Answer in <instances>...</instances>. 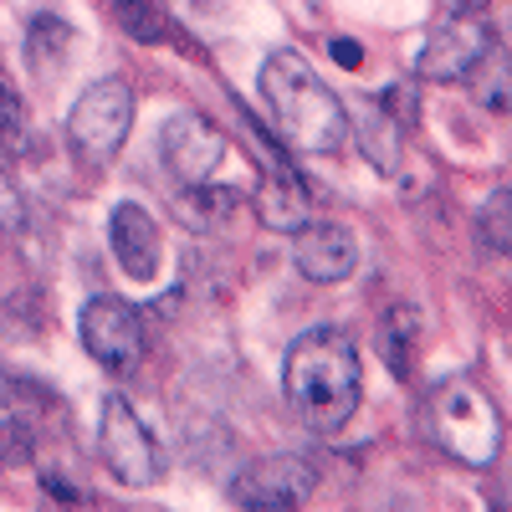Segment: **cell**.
<instances>
[{"instance_id": "1", "label": "cell", "mask_w": 512, "mask_h": 512, "mask_svg": "<svg viewBox=\"0 0 512 512\" xmlns=\"http://www.w3.org/2000/svg\"><path fill=\"white\" fill-rule=\"evenodd\" d=\"M282 390L297 410V420L318 436L344 431L359 410V354L344 328H308L287 349Z\"/></svg>"}, {"instance_id": "2", "label": "cell", "mask_w": 512, "mask_h": 512, "mask_svg": "<svg viewBox=\"0 0 512 512\" xmlns=\"http://www.w3.org/2000/svg\"><path fill=\"white\" fill-rule=\"evenodd\" d=\"M262 98L282 128V139L303 154H333L349 139V108L333 98L328 82L297 57V52H277L262 67Z\"/></svg>"}, {"instance_id": "3", "label": "cell", "mask_w": 512, "mask_h": 512, "mask_svg": "<svg viewBox=\"0 0 512 512\" xmlns=\"http://www.w3.org/2000/svg\"><path fill=\"white\" fill-rule=\"evenodd\" d=\"M425 420H431V436L466 466H492L497 451H502V415L477 384H466V379L436 390L431 405H425Z\"/></svg>"}, {"instance_id": "4", "label": "cell", "mask_w": 512, "mask_h": 512, "mask_svg": "<svg viewBox=\"0 0 512 512\" xmlns=\"http://www.w3.org/2000/svg\"><path fill=\"white\" fill-rule=\"evenodd\" d=\"M128 128H134V88L123 77H103L77 98V108L67 118V139H72L77 159L108 164L123 149Z\"/></svg>"}, {"instance_id": "5", "label": "cell", "mask_w": 512, "mask_h": 512, "mask_svg": "<svg viewBox=\"0 0 512 512\" xmlns=\"http://www.w3.org/2000/svg\"><path fill=\"white\" fill-rule=\"evenodd\" d=\"M98 456L103 466L123 482V487H154L164 477V451L159 441L149 436V425L134 415L123 395H108L103 400V420H98Z\"/></svg>"}, {"instance_id": "6", "label": "cell", "mask_w": 512, "mask_h": 512, "mask_svg": "<svg viewBox=\"0 0 512 512\" xmlns=\"http://www.w3.org/2000/svg\"><path fill=\"white\" fill-rule=\"evenodd\" d=\"M82 349H88L108 374H128L139 359H144V323H139V308L123 303L113 292H98L82 303Z\"/></svg>"}, {"instance_id": "7", "label": "cell", "mask_w": 512, "mask_h": 512, "mask_svg": "<svg viewBox=\"0 0 512 512\" xmlns=\"http://www.w3.org/2000/svg\"><path fill=\"white\" fill-rule=\"evenodd\" d=\"M492 52V31L487 21L477 16H451V21H436L431 36L420 41V52H415V72L425 82H461V77H472Z\"/></svg>"}, {"instance_id": "8", "label": "cell", "mask_w": 512, "mask_h": 512, "mask_svg": "<svg viewBox=\"0 0 512 512\" xmlns=\"http://www.w3.org/2000/svg\"><path fill=\"white\" fill-rule=\"evenodd\" d=\"M318 487L313 461L303 456H272V461H256L231 482V502L236 507H256V512H287V507H303Z\"/></svg>"}, {"instance_id": "9", "label": "cell", "mask_w": 512, "mask_h": 512, "mask_svg": "<svg viewBox=\"0 0 512 512\" xmlns=\"http://www.w3.org/2000/svg\"><path fill=\"white\" fill-rule=\"evenodd\" d=\"M159 154H164V169L175 175L180 185H200L221 169L226 159V139L221 128L200 118V113H175L164 128H159Z\"/></svg>"}, {"instance_id": "10", "label": "cell", "mask_w": 512, "mask_h": 512, "mask_svg": "<svg viewBox=\"0 0 512 512\" xmlns=\"http://www.w3.org/2000/svg\"><path fill=\"white\" fill-rule=\"evenodd\" d=\"M251 149L267 159V175H262V185H256V221H262L267 231L292 236L297 226H308V210H313L308 185L297 180V169L272 149V139H267V134H256V144H251Z\"/></svg>"}, {"instance_id": "11", "label": "cell", "mask_w": 512, "mask_h": 512, "mask_svg": "<svg viewBox=\"0 0 512 512\" xmlns=\"http://www.w3.org/2000/svg\"><path fill=\"white\" fill-rule=\"evenodd\" d=\"M292 236H297V246H292L297 277H308V282H318V287H333V282L354 277V267H359V241L349 236V226L313 221V226H297Z\"/></svg>"}, {"instance_id": "12", "label": "cell", "mask_w": 512, "mask_h": 512, "mask_svg": "<svg viewBox=\"0 0 512 512\" xmlns=\"http://www.w3.org/2000/svg\"><path fill=\"white\" fill-rule=\"evenodd\" d=\"M108 246L118 256V267L134 277V282H154L159 277V262H164V236H159V221L149 216L144 205L123 200L108 221Z\"/></svg>"}, {"instance_id": "13", "label": "cell", "mask_w": 512, "mask_h": 512, "mask_svg": "<svg viewBox=\"0 0 512 512\" xmlns=\"http://www.w3.org/2000/svg\"><path fill=\"white\" fill-rule=\"evenodd\" d=\"M420 344V313L410 303H395L379 318V359L390 364L395 379H410V349Z\"/></svg>"}, {"instance_id": "14", "label": "cell", "mask_w": 512, "mask_h": 512, "mask_svg": "<svg viewBox=\"0 0 512 512\" xmlns=\"http://www.w3.org/2000/svg\"><path fill=\"white\" fill-rule=\"evenodd\" d=\"M67 52H72V26L52 11L31 16V31H26V57L36 72H62L67 67Z\"/></svg>"}, {"instance_id": "15", "label": "cell", "mask_w": 512, "mask_h": 512, "mask_svg": "<svg viewBox=\"0 0 512 512\" xmlns=\"http://www.w3.org/2000/svg\"><path fill=\"white\" fill-rule=\"evenodd\" d=\"M231 210H236V190H226V185H210V180H200V185H180V216H185L195 231L221 226Z\"/></svg>"}, {"instance_id": "16", "label": "cell", "mask_w": 512, "mask_h": 512, "mask_svg": "<svg viewBox=\"0 0 512 512\" xmlns=\"http://www.w3.org/2000/svg\"><path fill=\"white\" fill-rule=\"evenodd\" d=\"M507 221H512V190L502 185V190H492V195H487L482 216H477L482 251H487V256H502V262H507V251H512V231H507Z\"/></svg>"}, {"instance_id": "17", "label": "cell", "mask_w": 512, "mask_h": 512, "mask_svg": "<svg viewBox=\"0 0 512 512\" xmlns=\"http://www.w3.org/2000/svg\"><path fill=\"white\" fill-rule=\"evenodd\" d=\"M359 139H364V154H369V164L374 169H390L400 164V144H395V123H390V113H384L379 103L364 113V123H359Z\"/></svg>"}, {"instance_id": "18", "label": "cell", "mask_w": 512, "mask_h": 512, "mask_svg": "<svg viewBox=\"0 0 512 512\" xmlns=\"http://www.w3.org/2000/svg\"><path fill=\"white\" fill-rule=\"evenodd\" d=\"M36 456V431L26 420H0V472H16V466H31Z\"/></svg>"}, {"instance_id": "19", "label": "cell", "mask_w": 512, "mask_h": 512, "mask_svg": "<svg viewBox=\"0 0 512 512\" xmlns=\"http://www.w3.org/2000/svg\"><path fill=\"white\" fill-rule=\"evenodd\" d=\"M118 21H123V31L134 36V41H164V26H159V16L149 11V0H118Z\"/></svg>"}, {"instance_id": "20", "label": "cell", "mask_w": 512, "mask_h": 512, "mask_svg": "<svg viewBox=\"0 0 512 512\" xmlns=\"http://www.w3.org/2000/svg\"><path fill=\"white\" fill-rule=\"evenodd\" d=\"M21 226H26V205H21V190L11 180L6 159H0V236H16Z\"/></svg>"}, {"instance_id": "21", "label": "cell", "mask_w": 512, "mask_h": 512, "mask_svg": "<svg viewBox=\"0 0 512 512\" xmlns=\"http://www.w3.org/2000/svg\"><path fill=\"white\" fill-rule=\"evenodd\" d=\"M328 52H333L338 67H349V72L364 67V47H359V41H349V36H333V47H328Z\"/></svg>"}, {"instance_id": "22", "label": "cell", "mask_w": 512, "mask_h": 512, "mask_svg": "<svg viewBox=\"0 0 512 512\" xmlns=\"http://www.w3.org/2000/svg\"><path fill=\"white\" fill-rule=\"evenodd\" d=\"M41 487H47V492H52V497H67V502H72V497H77V492H72V487H67V482H57V477H41Z\"/></svg>"}, {"instance_id": "23", "label": "cell", "mask_w": 512, "mask_h": 512, "mask_svg": "<svg viewBox=\"0 0 512 512\" xmlns=\"http://www.w3.org/2000/svg\"><path fill=\"white\" fill-rule=\"evenodd\" d=\"M11 405V374H6V364H0V410Z\"/></svg>"}, {"instance_id": "24", "label": "cell", "mask_w": 512, "mask_h": 512, "mask_svg": "<svg viewBox=\"0 0 512 512\" xmlns=\"http://www.w3.org/2000/svg\"><path fill=\"white\" fill-rule=\"evenodd\" d=\"M466 6H492V0H466Z\"/></svg>"}]
</instances>
